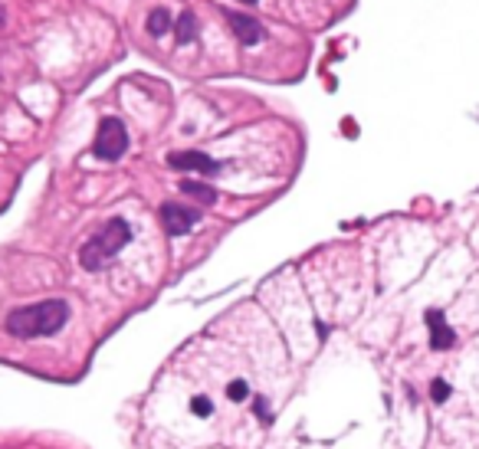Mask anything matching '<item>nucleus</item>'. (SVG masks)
<instances>
[{
	"label": "nucleus",
	"instance_id": "obj_1",
	"mask_svg": "<svg viewBox=\"0 0 479 449\" xmlns=\"http://www.w3.org/2000/svg\"><path fill=\"white\" fill-rule=\"evenodd\" d=\"M69 322V302L66 299H43L33 305H20L3 318V331L20 341H33V338H53L60 335Z\"/></svg>",
	"mask_w": 479,
	"mask_h": 449
},
{
	"label": "nucleus",
	"instance_id": "obj_2",
	"mask_svg": "<svg viewBox=\"0 0 479 449\" xmlns=\"http://www.w3.org/2000/svg\"><path fill=\"white\" fill-rule=\"evenodd\" d=\"M128 243H132V223H128L125 217H112L96 237H89L86 243H82L79 262H82V269L96 273V269H102L105 262H112Z\"/></svg>",
	"mask_w": 479,
	"mask_h": 449
},
{
	"label": "nucleus",
	"instance_id": "obj_3",
	"mask_svg": "<svg viewBox=\"0 0 479 449\" xmlns=\"http://www.w3.org/2000/svg\"><path fill=\"white\" fill-rule=\"evenodd\" d=\"M128 151V128L118 118H102L96 141H92V154L102 161H118Z\"/></svg>",
	"mask_w": 479,
	"mask_h": 449
},
{
	"label": "nucleus",
	"instance_id": "obj_4",
	"mask_svg": "<svg viewBox=\"0 0 479 449\" xmlns=\"http://www.w3.org/2000/svg\"><path fill=\"white\" fill-rule=\"evenodd\" d=\"M158 217H161V226H164V233H168V237H184V233H190V230L197 226L201 210L184 207V203H177V200H168V203H161Z\"/></svg>",
	"mask_w": 479,
	"mask_h": 449
},
{
	"label": "nucleus",
	"instance_id": "obj_5",
	"mask_svg": "<svg viewBox=\"0 0 479 449\" xmlns=\"http://www.w3.org/2000/svg\"><path fill=\"white\" fill-rule=\"evenodd\" d=\"M168 164H171L174 171H197V174H204V177L220 174V161H214V158L204 154V151H174V154H168Z\"/></svg>",
	"mask_w": 479,
	"mask_h": 449
},
{
	"label": "nucleus",
	"instance_id": "obj_6",
	"mask_svg": "<svg viewBox=\"0 0 479 449\" xmlns=\"http://www.w3.org/2000/svg\"><path fill=\"white\" fill-rule=\"evenodd\" d=\"M424 322H427V328H430V348L433 351H450L456 345V331L446 324V315H443L440 309H427Z\"/></svg>",
	"mask_w": 479,
	"mask_h": 449
},
{
	"label": "nucleus",
	"instance_id": "obj_7",
	"mask_svg": "<svg viewBox=\"0 0 479 449\" xmlns=\"http://www.w3.org/2000/svg\"><path fill=\"white\" fill-rule=\"evenodd\" d=\"M227 24L233 30V37L243 43V46H256L260 39H266V30L256 17H246V13H227Z\"/></svg>",
	"mask_w": 479,
	"mask_h": 449
},
{
	"label": "nucleus",
	"instance_id": "obj_8",
	"mask_svg": "<svg viewBox=\"0 0 479 449\" xmlns=\"http://www.w3.org/2000/svg\"><path fill=\"white\" fill-rule=\"evenodd\" d=\"M181 194L184 197H194L197 203H217V190L210 184H201V181H181Z\"/></svg>",
	"mask_w": 479,
	"mask_h": 449
},
{
	"label": "nucleus",
	"instance_id": "obj_9",
	"mask_svg": "<svg viewBox=\"0 0 479 449\" xmlns=\"http://www.w3.org/2000/svg\"><path fill=\"white\" fill-rule=\"evenodd\" d=\"M174 30H177V43H181V46L194 43V39H197V17H194L190 10H181Z\"/></svg>",
	"mask_w": 479,
	"mask_h": 449
},
{
	"label": "nucleus",
	"instance_id": "obj_10",
	"mask_svg": "<svg viewBox=\"0 0 479 449\" xmlns=\"http://www.w3.org/2000/svg\"><path fill=\"white\" fill-rule=\"evenodd\" d=\"M145 30L152 33V37H164L168 30H171V13L164 10V7H154L148 13V20H145Z\"/></svg>",
	"mask_w": 479,
	"mask_h": 449
},
{
	"label": "nucleus",
	"instance_id": "obj_11",
	"mask_svg": "<svg viewBox=\"0 0 479 449\" xmlns=\"http://www.w3.org/2000/svg\"><path fill=\"white\" fill-rule=\"evenodd\" d=\"M450 394H453V387L446 384L443 377H433V381H430V400H433V403H446Z\"/></svg>",
	"mask_w": 479,
	"mask_h": 449
},
{
	"label": "nucleus",
	"instance_id": "obj_12",
	"mask_svg": "<svg viewBox=\"0 0 479 449\" xmlns=\"http://www.w3.org/2000/svg\"><path fill=\"white\" fill-rule=\"evenodd\" d=\"M190 413H194V416H201V420H207V416H210V413H214V400L210 397H194L190 400Z\"/></svg>",
	"mask_w": 479,
	"mask_h": 449
},
{
	"label": "nucleus",
	"instance_id": "obj_13",
	"mask_svg": "<svg viewBox=\"0 0 479 449\" xmlns=\"http://www.w3.org/2000/svg\"><path fill=\"white\" fill-rule=\"evenodd\" d=\"M246 394H250V387H246V381H230V384H227V397L233 400V403H240V400H246Z\"/></svg>",
	"mask_w": 479,
	"mask_h": 449
},
{
	"label": "nucleus",
	"instance_id": "obj_14",
	"mask_svg": "<svg viewBox=\"0 0 479 449\" xmlns=\"http://www.w3.org/2000/svg\"><path fill=\"white\" fill-rule=\"evenodd\" d=\"M253 413H256V416H263L266 423L273 420V413H269V407H266V400H263V397H260V400H256V403H253Z\"/></svg>",
	"mask_w": 479,
	"mask_h": 449
},
{
	"label": "nucleus",
	"instance_id": "obj_15",
	"mask_svg": "<svg viewBox=\"0 0 479 449\" xmlns=\"http://www.w3.org/2000/svg\"><path fill=\"white\" fill-rule=\"evenodd\" d=\"M240 3H246V7H253V3H256V0H240Z\"/></svg>",
	"mask_w": 479,
	"mask_h": 449
}]
</instances>
